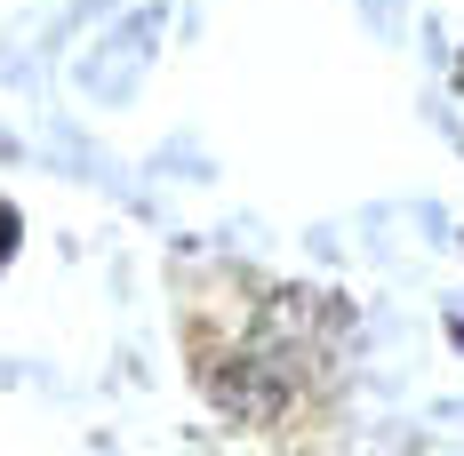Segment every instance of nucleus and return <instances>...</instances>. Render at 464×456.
Instances as JSON below:
<instances>
[{
	"instance_id": "1",
	"label": "nucleus",
	"mask_w": 464,
	"mask_h": 456,
	"mask_svg": "<svg viewBox=\"0 0 464 456\" xmlns=\"http://www.w3.org/2000/svg\"><path fill=\"white\" fill-rule=\"evenodd\" d=\"M8 248H16V217L0 209V257H8Z\"/></svg>"
}]
</instances>
